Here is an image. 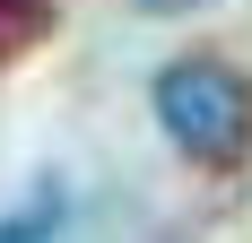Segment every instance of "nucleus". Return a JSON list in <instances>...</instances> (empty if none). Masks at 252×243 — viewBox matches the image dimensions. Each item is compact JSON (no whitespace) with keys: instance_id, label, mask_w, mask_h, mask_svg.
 Masks as SVG:
<instances>
[{"instance_id":"f257e3e1","label":"nucleus","mask_w":252,"mask_h":243,"mask_svg":"<svg viewBox=\"0 0 252 243\" xmlns=\"http://www.w3.org/2000/svg\"><path fill=\"white\" fill-rule=\"evenodd\" d=\"M157 122L191 165H235L252 148V87L226 61H165L157 70Z\"/></svg>"},{"instance_id":"f03ea898","label":"nucleus","mask_w":252,"mask_h":243,"mask_svg":"<svg viewBox=\"0 0 252 243\" xmlns=\"http://www.w3.org/2000/svg\"><path fill=\"white\" fill-rule=\"evenodd\" d=\"M52 35V0H0V61H18Z\"/></svg>"},{"instance_id":"7ed1b4c3","label":"nucleus","mask_w":252,"mask_h":243,"mask_svg":"<svg viewBox=\"0 0 252 243\" xmlns=\"http://www.w3.org/2000/svg\"><path fill=\"white\" fill-rule=\"evenodd\" d=\"M52 235H61V200H26V209H18V217H0V243H52Z\"/></svg>"},{"instance_id":"20e7f679","label":"nucleus","mask_w":252,"mask_h":243,"mask_svg":"<svg viewBox=\"0 0 252 243\" xmlns=\"http://www.w3.org/2000/svg\"><path fill=\"white\" fill-rule=\"evenodd\" d=\"M148 9H200V0H148Z\"/></svg>"}]
</instances>
